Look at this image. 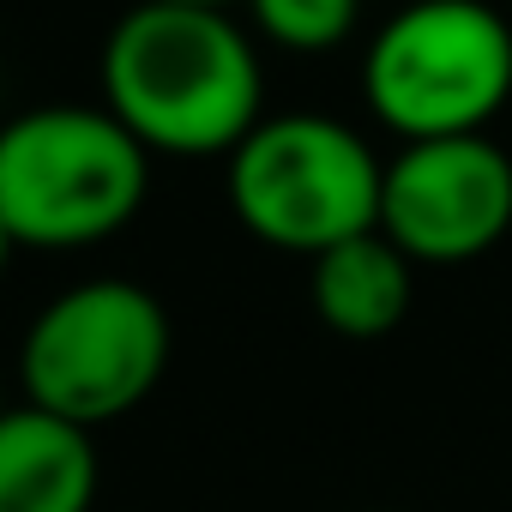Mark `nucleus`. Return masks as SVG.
Instances as JSON below:
<instances>
[{"mask_svg":"<svg viewBox=\"0 0 512 512\" xmlns=\"http://www.w3.org/2000/svg\"><path fill=\"white\" fill-rule=\"evenodd\" d=\"M97 446L37 404L0 410V512H91Z\"/></svg>","mask_w":512,"mask_h":512,"instance_id":"6e6552de","label":"nucleus"},{"mask_svg":"<svg viewBox=\"0 0 512 512\" xmlns=\"http://www.w3.org/2000/svg\"><path fill=\"white\" fill-rule=\"evenodd\" d=\"M506 97L512 25L488 0H410L362 49V103L404 145L482 133Z\"/></svg>","mask_w":512,"mask_h":512,"instance_id":"7ed1b4c3","label":"nucleus"},{"mask_svg":"<svg viewBox=\"0 0 512 512\" xmlns=\"http://www.w3.org/2000/svg\"><path fill=\"white\" fill-rule=\"evenodd\" d=\"M253 37H266L290 55H326L356 37L362 0H241Z\"/></svg>","mask_w":512,"mask_h":512,"instance_id":"1a4fd4ad","label":"nucleus"},{"mask_svg":"<svg viewBox=\"0 0 512 512\" xmlns=\"http://www.w3.org/2000/svg\"><path fill=\"white\" fill-rule=\"evenodd\" d=\"M308 296H314V314L338 338L374 344L404 326V314L416 302V260L386 229H362V235L314 253Z\"/></svg>","mask_w":512,"mask_h":512,"instance_id":"0eeeda50","label":"nucleus"},{"mask_svg":"<svg viewBox=\"0 0 512 512\" xmlns=\"http://www.w3.org/2000/svg\"><path fill=\"white\" fill-rule=\"evenodd\" d=\"M380 229L416 266H464L512 229V151L488 133L410 139L380 175Z\"/></svg>","mask_w":512,"mask_h":512,"instance_id":"423d86ee","label":"nucleus"},{"mask_svg":"<svg viewBox=\"0 0 512 512\" xmlns=\"http://www.w3.org/2000/svg\"><path fill=\"white\" fill-rule=\"evenodd\" d=\"M380 175L374 145L314 109L266 115L229 151V211L235 223L278 253H326L362 229H380Z\"/></svg>","mask_w":512,"mask_h":512,"instance_id":"39448f33","label":"nucleus"},{"mask_svg":"<svg viewBox=\"0 0 512 512\" xmlns=\"http://www.w3.org/2000/svg\"><path fill=\"white\" fill-rule=\"evenodd\" d=\"M175 350L169 308L127 278H85L61 290L19 338V380L25 404L73 422V428H109L133 416Z\"/></svg>","mask_w":512,"mask_h":512,"instance_id":"20e7f679","label":"nucleus"},{"mask_svg":"<svg viewBox=\"0 0 512 512\" xmlns=\"http://www.w3.org/2000/svg\"><path fill=\"white\" fill-rule=\"evenodd\" d=\"M187 7H235V0H187Z\"/></svg>","mask_w":512,"mask_h":512,"instance_id":"9b49d317","label":"nucleus"},{"mask_svg":"<svg viewBox=\"0 0 512 512\" xmlns=\"http://www.w3.org/2000/svg\"><path fill=\"white\" fill-rule=\"evenodd\" d=\"M103 109L151 157H229L266 121V67L229 7L133 0L97 55Z\"/></svg>","mask_w":512,"mask_h":512,"instance_id":"f257e3e1","label":"nucleus"},{"mask_svg":"<svg viewBox=\"0 0 512 512\" xmlns=\"http://www.w3.org/2000/svg\"><path fill=\"white\" fill-rule=\"evenodd\" d=\"M145 187L151 151L103 103H43L0 127V223L19 247H97L139 217Z\"/></svg>","mask_w":512,"mask_h":512,"instance_id":"f03ea898","label":"nucleus"},{"mask_svg":"<svg viewBox=\"0 0 512 512\" xmlns=\"http://www.w3.org/2000/svg\"><path fill=\"white\" fill-rule=\"evenodd\" d=\"M13 247H19V241H13V229L0 223V272H7V260H13Z\"/></svg>","mask_w":512,"mask_h":512,"instance_id":"9d476101","label":"nucleus"}]
</instances>
